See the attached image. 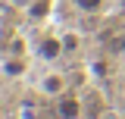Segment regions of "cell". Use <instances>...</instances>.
<instances>
[{"label": "cell", "mask_w": 125, "mask_h": 119, "mask_svg": "<svg viewBox=\"0 0 125 119\" xmlns=\"http://www.w3.org/2000/svg\"><path fill=\"white\" fill-rule=\"evenodd\" d=\"M62 53H66V44H62L60 35H47V38H41V41H38V57L47 60V63L60 60Z\"/></svg>", "instance_id": "obj_1"}, {"label": "cell", "mask_w": 125, "mask_h": 119, "mask_svg": "<svg viewBox=\"0 0 125 119\" xmlns=\"http://www.w3.org/2000/svg\"><path fill=\"white\" fill-rule=\"evenodd\" d=\"M72 3H75V10H81V13H97V10H103L106 0H72Z\"/></svg>", "instance_id": "obj_5"}, {"label": "cell", "mask_w": 125, "mask_h": 119, "mask_svg": "<svg viewBox=\"0 0 125 119\" xmlns=\"http://www.w3.org/2000/svg\"><path fill=\"white\" fill-rule=\"evenodd\" d=\"M41 91L50 94V97H62V91H66V78L56 75V72H47L44 78H41Z\"/></svg>", "instance_id": "obj_3"}, {"label": "cell", "mask_w": 125, "mask_h": 119, "mask_svg": "<svg viewBox=\"0 0 125 119\" xmlns=\"http://www.w3.org/2000/svg\"><path fill=\"white\" fill-rule=\"evenodd\" d=\"M50 6H53V0H31L28 6H25V13H28V19L41 22V19L50 16Z\"/></svg>", "instance_id": "obj_4"}, {"label": "cell", "mask_w": 125, "mask_h": 119, "mask_svg": "<svg viewBox=\"0 0 125 119\" xmlns=\"http://www.w3.org/2000/svg\"><path fill=\"white\" fill-rule=\"evenodd\" d=\"M62 44H66V50H75V47H78V38H75V35H62Z\"/></svg>", "instance_id": "obj_7"}, {"label": "cell", "mask_w": 125, "mask_h": 119, "mask_svg": "<svg viewBox=\"0 0 125 119\" xmlns=\"http://www.w3.org/2000/svg\"><path fill=\"white\" fill-rule=\"evenodd\" d=\"M56 116H60V119H78V116H81V100L69 97V94L56 97Z\"/></svg>", "instance_id": "obj_2"}, {"label": "cell", "mask_w": 125, "mask_h": 119, "mask_svg": "<svg viewBox=\"0 0 125 119\" xmlns=\"http://www.w3.org/2000/svg\"><path fill=\"white\" fill-rule=\"evenodd\" d=\"M3 72L6 75H22L25 72V63H22V60H6V63H3Z\"/></svg>", "instance_id": "obj_6"}]
</instances>
